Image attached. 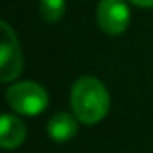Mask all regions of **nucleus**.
<instances>
[{"label": "nucleus", "instance_id": "nucleus-7", "mask_svg": "<svg viewBox=\"0 0 153 153\" xmlns=\"http://www.w3.org/2000/svg\"><path fill=\"white\" fill-rule=\"evenodd\" d=\"M40 15L45 22H58L65 15V0H40Z\"/></svg>", "mask_w": 153, "mask_h": 153}, {"label": "nucleus", "instance_id": "nucleus-3", "mask_svg": "<svg viewBox=\"0 0 153 153\" xmlns=\"http://www.w3.org/2000/svg\"><path fill=\"white\" fill-rule=\"evenodd\" d=\"M2 27V43H0V81L9 83L15 78H18L24 59H22V51L16 40L15 31L9 27L7 22L0 24Z\"/></svg>", "mask_w": 153, "mask_h": 153}, {"label": "nucleus", "instance_id": "nucleus-5", "mask_svg": "<svg viewBox=\"0 0 153 153\" xmlns=\"http://www.w3.org/2000/svg\"><path fill=\"white\" fill-rule=\"evenodd\" d=\"M27 137L25 124L11 114H4L0 119V146L4 149H15L24 144Z\"/></svg>", "mask_w": 153, "mask_h": 153}, {"label": "nucleus", "instance_id": "nucleus-4", "mask_svg": "<svg viewBox=\"0 0 153 153\" xmlns=\"http://www.w3.org/2000/svg\"><path fill=\"white\" fill-rule=\"evenodd\" d=\"M97 25L106 34H121L130 25V9L124 0H101L97 4Z\"/></svg>", "mask_w": 153, "mask_h": 153}, {"label": "nucleus", "instance_id": "nucleus-1", "mask_svg": "<svg viewBox=\"0 0 153 153\" xmlns=\"http://www.w3.org/2000/svg\"><path fill=\"white\" fill-rule=\"evenodd\" d=\"M70 106L78 121L85 124H96L108 114L110 94L97 78L83 76L72 85Z\"/></svg>", "mask_w": 153, "mask_h": 153}, {"label": "nucleus", "instance_id": "nucleus-2", "mask_svg": "<svg viewBox=\"0 0 153 153\" xmlns=\"http://www.w3.org/2000/svg\"><path fill=\"white\" fill-rule=\"evenodd\" d=\"M6 97H7V105L16 114L29 115V117L40 115L49 105V96L45 88L34 81L15 83L13 87L7 88Z\"/></svg>", "mask_w": 153, "mask_h": 153}, {"label": "nucleus", "instance_id": "nucleus-8", "mask_svg": "<svg viewBox=\"0 0 153 153\" xmlns=\"http://www.w3.org/2000/svg\"><path fill=\"white\" fill-rule=\"evenodd\" d=\"M130 2L139 7H153V0H130Z\"/></svg>", "mask_w": 153, "mask_h": 153}, {"label": "nucleus", "instance_id": "nucleus-6", "mask_svg": "<svg viewBox=\"0 0 153 153\" xmlns=\"http://www.w3.org/2000/svg\"><path fill=\"white\" fill-rule=\"evenodd\" d=\"M47 133L56 142L70 140L78 133V117L72 114H67V112H59V114L52 115L47 124Z\"/></svg>", "mask_w": 153, "mask_h": 153}]
</instances>
